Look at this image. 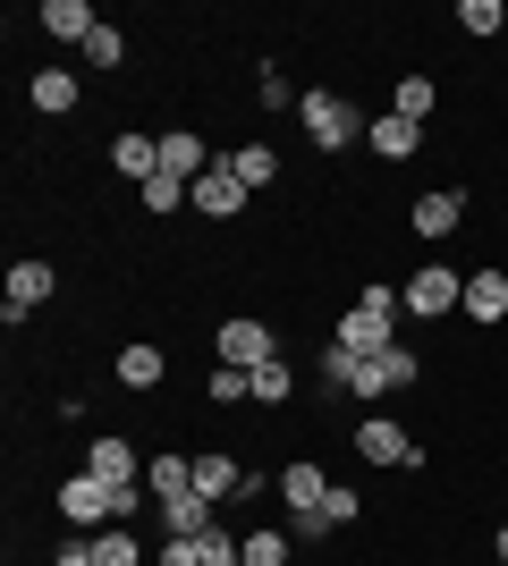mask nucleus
I'll return each instance as SVG.
<instances>
[{"label": "nucleus", "mask_w": 508, "mask_h": 566, "mask_svg": "<svg viewBox=\"0 0 508 566\" xmlns=\"http://www.w3.org/2000/svg\"><path fill=\"white\" fill-rule=\"evenodd\" d=\"M145 507V482H127V491H111L102 473H69L60 482V516L76 524V533H111V524H127Z\"/></svg>", "instance_id": "obj_1"}, {"label": "nucleus", "mask_w": 508, "mask_h": 566, "mask_svg": "<svg viewBox=\"0 0 508 566\" xmlns=\"http://www.w3.org/2000/svg\"><path fill=\"white\" fill-rule=\"evenodd\" d=\"M398 287H356V305L339 313V331H331V347H348V355H390L398 347Z\"/></svg>", "instance_id": "obj_2"}, {"label": "nucleus", "mask_w": 508, "mask_h": 566, "mask_svg": "<svg viewBox=\"0 0 508 566\" xmlns=\"http://www.w3.org/2000/svg\"><path fill=\"white\" fill-rule=\"evenodd\" d=\"M297 127H305L314 153H348V144H364V111L348 94H331V85H314V94L297 102Z\"/></svg>", "instance_id": "obj_3"}, {"label": "nucleus", "mask_w": 508, "mask_h": 566, "mask_svg": "<svg viewBox=\"0 0 508 566\" xmlns=\"http://www.w3.org/2000/svg\"><path fill=\"white\" fill-rule=\"evenodd\" d=\"M348 440H356V457H364V465H398V473H415V465H424V440H415V431L398 423V415H364V423L348 431Z\"/></svg>", "instance_id": "obj_4"}, {"label": "nucleus", "mask_w": 508, "mask_h": 566, "mask_svg": "<svg viewBox=\"0 0 508 566\" xmlns=\"http://www.w3.org/2000/svg\"><path fill=\"white\" fill-rule=\"evenodd\" d=\"M398 305L415 313V322H440V313H466V271H449V262H424L407 287H398Z\"/></svg>", "instance_id": "obj_5"}, {"label": "nucleus", "mask_w": 508, "mask_h": 566, "mask_svg": "<svg viewBox=\"0 0 508 566\" xmlns=\"http://www.w3.org/2000/svg\"><path fill=\"white\" fill-rule=\"evenodd\" d=\"M212 355H220V364H238V373H255V364L280 355V338H271V322H255V313H229V322L212 331Z\"/></svg>", "instance_id": "obj_6"}, {"label": "nucleus", "mask_w": 508, "mask_h": 566, "mask_svg": "<svg viewBox=\"0 0 508 566\" xmlns=\"http://www.w3.org/2000/svg\"><path fill=\"white\" fill-rule=\"evenodd\" d=\"M153 566H238V533L212 524V533H162Z\"/></svg>", "instance_id": "obj_7"}, {"label": "nucleus", "mask_w": 508, "mask_h": 566, "mask_svg": "<svg viewBox=\"0 0 508 566\" xmlns=\"http://www.w3.org/2000/svg\"><path fill=\"white\" fill-rule=\"evenodd\" d=\"M51 287H60V271H51L43 254H25V262H9V296H0V322H9V331H18L25 313L43 305Z\"/></svg>", "instance_id": "obj_8"}, {"label": "nucleus", "mask_w": 508, "mask_h": 566, "mask_svg": "<svg viewBox=\"0 0 508 566\" xmlns=\"http://www.w3.org/2000/svg\"><path fill=\"white\" fill-rule=\"evenodd\" d=\"M187 203H195L204 220H238V212H246V187H238V169H229V161H212V169H204V178L187 187Z\"/></svg>", "instance_id": "obj_9"}, {"label": "nucleus", "mask_w": 508, "mask_h": 566, "mask_svg": "<svg viewBox=\"0 0 508 566\" xmlns=\"http://www.w3.org/2000/svg\"><path fill=\"white\" fill-rule=\"evenodd\" d=\"M415 144H424L415 118H398V111H373V118H364V153H373V161H415Z\"/></svg>", "instance_id": "obj_10"}, {"label": "nucleus", "mask_w": 508, "mask_h": 566, "mask_svg": "<svg viewBox=\"0 0 508 566\" xmlns=\"http://www.w3.org/2000/svg\"><path fill=\"white\" fill-rule=\"evenodd\" d=\"M85 473H102L111 491H127V482H136V440H127V431H94V440H85Z\"/></svg>", "instance_id": "obj_11"}, {"label": "nucleus", "mask_w": 508, "mask_h": 566, "mask_svg": "<svg viewBox=\"0 0 508 566\" xmlns=\"http://www.w3.org/2000/svg\"><path fill=\"white\" fill-rule=\"evenodd\" d=\"M271 499H289V516H305V507H322V499H331V473H322L314 457H289V465H280V482H271Z\"/></svg>", "instance_id": "obj_12"}, {"label": "nucleus", "mask_w": 508, "mask_h": 566, "mask_svg": "<svg viewBox=\"0 0 508 566\" xmlns=\"http://www.w3.org/2000/svg\"><path fill=\"white\" fill-rule=\"evenodd\" d=\"M407 220H415V237H458V220H466V187H424Z\"/></svg>", "instance_id": "obj_13"}, {"label": "nucleus", "mask_w": 508, "mask_h": 566, "mask_svg": "<svg viewBox=\"0 0 508 566\" xmlns=\"http://www.w3.org/2000/svg\"><path fill=\"white\" fill-rule=\"evenodd\" d=\"M204 169H212V144L195 136V127H169V136H162V178H178V187H195Z\"/></svg>", "instance_id": "obj_14"}, {"label": "nucleus", "mask_w": 508, "mask_h": 566, "mask_svg": "<svg viewBox=\"0 0 508 566\" xmlns=\"http://www.w3.org/2000/svg\"><path fill=\"white\" fill-rule=\"evenodd\" d=\"M466 313H475V322H508V271L500 262H484V271H466Z\"/></svg>", "instance_id": "obj_15"}, {"label": "nucleus", "mask_w": 508, "mask_h": 566, "mask_svg": "<svg viewBox=\"0 0 508 566\" xmlns=\"http://www.w3.org/2000/svg\"><path fill=\"white\" fill-rule=\"evenodd\" d=\"M34 25H43V34H51V43H76V51H85V43H94V9H85V0H43V18H34Z\"/></svg>", "instance_id": "obj_16"}, {"label": "nucleus", "mask_w": 508, "mask_h": 566, "mask_svg": "<svg viewBox=\"0 0 508 566\" xmlns=\"http://www.w3.org/2000/svg\"><path fill=\"white\" fill-rule=\"evenodd\" d=\"M169 355L153 347V338H136V347H120V389H162Z\"/></svg>", "instance_id": "obj_17"}, {"label": "nucleus", "mask_w": 508, "mask_h": 566, "mask_svg": "<svg viewBox=\"0 0 508 566\" xmlns=\"http://www.w3.org/2000/svg\"><path fill=\"white\" fill-rule=\"evenodd\" d=\"M220 524V507L204 491H187V499H162V533H212Z\"/></svg>", "instance_id": "obj_18"}, {"label": "nucleus", "mask_w": 508, "mask_h": 566, "mask_svg": "<svg viewBox=\"0 0 508 566\" xmlns=\"http://www.w3.org/2000/svg\"><path fill=\"white\" fill-rule=\"evenodd\" d=\"M76 94H85V85H76L69 69H43V76H34V85H25V102H34V111H43V118L76 111Z\"/></svg>", "instance_id": "obj_19"}, {"label": "nucleus", "mask_w": 508, "mask_h": 566, "mask_svg": "<svg viewBox=\"0 0 508 566\" xmlns=\"http://www.w3.org/2000/svg\"><path fill=\"white\" fill-rule=\"evenodd\" d=\"M390 111H398V118H415V127H424V118L440 111V85H433V76H398V85H390Z\"/></svg>", "instance_id": "obj_20"}, {"label": "nucleus", "mask_w": 508, "mask_h": 566, "mask_svg": "<svg viewBox=\"0 0 508 566\" xmlns=\"http://www.w3.org/2000/svg\"><path fill=\"white\" fill-rule=\"evenodd\" d=\"M238 482H246L238 457H195V491L212 499V507H220V499H238Z\"/></svg>", "instance_id": "obj_21"}, {"label": "nucleus", "mask_w": 508, "mask_h": 566, "mask_svg": "<svg viewBox=\"0 0 508 566\" xmlns=\"http://www.w3.org/2000/svg\"><path fill=\"white\" fill-rule=\"evenodd\" d=\"M229 169H238L246 195H263L271 178H280V153H271V144H238V153H229Z\"/></svg>", "instance_id": "obj_22"}, {"label": "nucleus", "mask_w": 508, "mask_h": 566, "mask_svg": "<svg viewBox=\"0 0 508 566\" xmlns=\"http://www.w3.org/2000/svg\"><path fill=\"white\" fill-rule=\"evenodd\" d=\"M238 566H289V533H280V524H255V533H238Z\"/></svg>", "instance_id": "obj_23"}, {"label": "nucleus", "mask_w": 508, "mask_h": 566, "mask_svg": "<svg viewBox=\"0 0 508 566\" xmlns=\"http://www.w3.org/2000/svg\"><path fill=\"white\" fill-rule=\"evenodd\" d=\"M195 491V457H153V499H187Z\"/></svg>", "instance_id": "obj_24"}, {"label": "nucleus", "mask_w": 508, "mask_h": 566, "mask_svg": "<svg viewBox=\"0 0 508 566\" xmlns=\"http://www.w3.org/2000/svg\"><path fill=\"white\" fill-rule=\"evenodd\" d=\"M297 398V373L271 355V364H255V406H289Z\"/></svg>", "instance_id": "obj_25"}, {"label": "nucleus", "mask_w": 508, "mask_h": 566, "mask_svg": "<svg viewBox=\"0 0 508 566\" xmlns=\"http://www.w3.org/2000/svg\"><path fill=\"white\" fill-rule=\"evenodd\" d=\"M204 398H212V406H246V398H255V373H238V364H212Z\"/></svg>", "instance_id": "obj_26"}, {"label": "nucleus", "mask_w": 508, "mask_h": 566, "mask_svg": "<svg viewBox=\"0 0 508 566\" xmlns=\"http://www.w3.org/2000/svg\"><path fill=\"white\" fill-rule=\"evenodd\" d=\"M94 558L102 566H145V542H136L127 524H111V533H94Z\"/></svg>", "instance_id": "obj_27"}, {"label": "nucleus", "mask_w": 508, "mask_h": 566, "mask_svg": "<svg viewBox=\"0 0 508 566\" xmlns=\"http://www.w3.org/2000/svg\"><path fill=\"white\" fill-rule=\"evenodd\" d=\"M458 25H466V34H475V43H500L508 9H500V0H466V9H458Z\"/></svg>", "instance_id": "obj_28"}, {"label": "nucleus", "mask_w": 508, "mask_h": 566, "mask_svg": "<svg viewBox=\"0 0 508 566\" xmlns=\"http://www.w3.org/2000/svg\"><path fill=\"white\" fill-rule=\"evenodd\" d=\"M85 69H127V34H120V25H94V43H85Z\"/></svg>", "instance_id": "obj_29"}, {"label": "nucleus", "mask_w": 508, "mask_h": 566, "mask_svg": "<svg viewBox=\"0 0 508 566\" xmlns=\"http://www.w3.org/2000/svg\"><path fill=\"white\" fill-rule=\"evenodd\" d=\"M136 195H145V220H169L178 203H187V187H178V178H145Z\"/></svg>", "instance_id": "obj_30"}, {"label": "nucleus", "mask_w": 508, "mask_h": 566, "mask_svg": "<svg viewBox=\"0 0 508 566\" xmlns=\"http://www.w3.org/2000/svg\"><path fill=\"white\" fill-rule=\"evenodd\" d=\"M322 516H331V524H356V516H364L356 482H331V499H322Z\"/></svg>", "instance_id": "obj_31"}, {"label": "nucleus", "mask_w": 508, "mask_h": 566, "mask_svg": "<svg viewBox=\"0 0 508 566\" xmlns=\"http://www.w3.org/2000/svg\"><path fill=\"white\" fill-rule=\"evenodd\" d=\"M331 533H339V524L322 516V507H305V516H289V542H331Z\"/></svg>", "instance_id": "obj_32"}, {"label": "nucleus", "mask_w": 508, "mask_h": 566, "mask_svg": "<svg viewBox=\"0 0 508 566\" xmlns=\"http://www.w3.org/2000/svg\"><path fill=\"white\" fill-rule=\"evenodd\" d=\"M255 102H263V111H289V102H305V94H289V69H263V94Z\"/></svg>", "instance_id": "obj_33"}, {"label": "nucleus", "mask_w": 508, "mask_h": 566, "mask_svg": "<svg viewBox=\"0 0 508 566\" xmlns=\"http://www.w3.org/2000/svg\"><path fill=\"white\" fill-rule=\"evenodd\" d=\"M51 566H102V558H94V542H69V549H60Z\"/></svg>", "instance_id": "obj_34"}, {"label": "nucleus", "mask_w": 508, "mask_h": 566, "mask_svg": "<svg viewBox=\"0 0 508 566\" xmlns=\"http://www.w3.org/2000/svg\"><path fill=\"white\" fill-rule=\"evenodd\" d=\"M491 558H500V566H508V524H500V533H491Z\"/></svg>", "instance_id": "obj_35"}, {"label": "nucleus", "mask_w": 508, "mask_h": 566, "mask_svg": "<svg viewBox=\"0 0 508 566\" xmlns=\"http://www.w3.org/2000/svg\"><path fill=\"white\" fill-rule=\"evenodd\" d=\"M500 524H508V507H500Z\"/></svg>", "instance_id": "obj_36"}, {"label": "nucleus", "mask_w": 508, "mask_h": 566, "mask_svg": "<svg viewBox=\"0 0 508 566\" xmlns=\"http://www.w3.org/2000/svg\"><path fill=\"white\" fill-rule=\"evenodd\" d=\"M491 566H500V558H491Z\"/></svg>", "instance_id": "obj_37"}]
</instances>
